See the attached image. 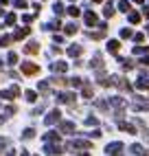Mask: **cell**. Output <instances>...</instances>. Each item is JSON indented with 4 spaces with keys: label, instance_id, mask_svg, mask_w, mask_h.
<instances>
[{
    "label": "cell",
    "instance_id": "cell-1",
    "mask_svg": "<svg viewBox=\"0 0 149 156\" xmlns=\"http://www.w3.org/2000/svg\"><path fill=\"white\" fill-rule=\"evenodd\" d=\"M66 147L70 152H86V150H92V143L90 141H70Z\"/></svg>",
    "mask_w": 149,
    "mask_h": 156
},
{
    "label": "cell",
    "instance_id": "cell-2",
    "mask_svg": "<svg viewBox=\"0 0 149 156\" xmlns=\"http://www.w3.org/2000/svg\"><path fill=\"white\" fill-rule=\"evenodd\" d=\"M105 154L108 156H123V143H119V141L110 143L108 147H105Z\"/></svg>",
    "mask_w": 149,
    "mask_h": 156
},
{
    "label": "cell",
    "instance_id": "cell-3",
    "mask_svg": "<svg viewBox=\"0 0 149 156\" xmlns=\"http://www.w3.org/2000/svg\"><path fill=\"white\" fill-rule=\"evenodd\" d=\"M57 101L59 103H68V106H74V95H72V92H59Z\"/></svg>",
    "mask_w": 149,
    "mask_h": 156
},
{
    "label": "cell",
    "instance_id": "cell-4",
    "mask_svg": "<svg viewBox=\"0 0 149 156\" xmlns=\"http://www.w3.org/2000/svg\"><path fill=\"white\" fill-rule=\"evenodd\" d=\"M59 117H61V112L55 108V110H50V112H48V117L44 119V123H46V126H53L55 121H59Z\"/></svg>",
    "mask_w": 149,
    "mask_h": 156
},
{
    "label": "cell",
    "instance_id": "cell-5",
    "mask_svg": "<svg viewBox=\"0 0 149 156\" xmlns=\"http://www.w3.org/2000/svg\"><path fill=\"white\" fill-rule=\"evenodd\" d=\"M37 70H40V66H37V64H31V62L22 64V73H24V75H35Z\"/></svg>",
    "mask_w": 149,
    "mask_h": 156
},
{
    "label": "cell",
    "instance_id": "cell-6",
    "mask_svg": "<svg viewBox=\"0 0 149 156\" xmlns=\"http://www.w3.org/2000/svg\"><path fill=\"white\" fill-rule=\"evenodd\" d=\"M130 152L134 154V156H149V152L143 147V145H138V143H134L132 147H130Z\"/></svg>",
    "mask_w": 149,
    "mask_h": 156
},
{
    "label": "cell",
    "instance_id": "cell-7",
    "mask_svg": "<svg viewBox=\"0 0 149 156\" xmlns=\"http://www.w3.org/2000/svg\"><path fill=\"white\" fill-rule=\"evenodd\" d=\"M24 53H26V55H35V53H40V44H37V42H29V44L24 46Z\"/></svg>",
    "mask_w": 149,
    "mask_h": 156
},
{
    "label": "cell",
    "instance_id": "cell-8",
    "mask_svg": "<svg viewBox=\"0 0 149 156\" xmlns=\"http://www.w3.org/2000/svg\"><path fill=\"white\" fill-rule=\"evenodd\" d=\"M110 106H114V108L123 110V108L127 106V101H125V99H121V97H110Z\"/></svg>",
    "mask_w": 149,
    "mask_h": 156
},
{
    "label": "cell",
    "instance_id": "cell-9",
    "mask_svg": "<svg viewBox=\"0 0 149 156\" xmlns=\"http://www.w3.org/2000/svg\"><path fill=\"white\" fill-rule=\"evenodd\" d=\"M59 130H61L64 134H72V132H74V123H72V121H64L61 126H59Z\"/></svg>",
    "mask_w": 149,
    "mask_h": 156
},
{
    "label": "cell",
    "instance_id": "cell-10",
    "mask_svg": "<svg viewBox=\"0 0 149 156\" xmlns=\"http://www.w3.org/2000/svg\"><path fill=\"white\" fill-rule=\"evenodd\" d=\"M119 128L123 132H127V134H136V128L132 126V123H127V121H119Z\"/></svg>",
    "mask_w": 149,
    "mask_h": 156
},
{
    "label": "cell",
    "instance_id": "cell-11",
    "mask_svg": "<svg viewBox=\"0 0 149 156\" xmlns=\"http://www.w3.org/2000/svg\"><path fill=\"white\" fill-rule=\"evenodd\" d=\"M134 110H149V99H136Z\"/></svg>",
    "mask_w": 149,
    "mask_h": 156
},
{
    "label": "cell",
    "instance_id": "cell-12",
    "mask_svg": "<svg viewBox=\"0 0 149 156\" xmlns=\"http://www.w3.org/2000/svg\"><path fill=\"white\" fill-rule=\"evenodd\" d=\"M83 20H86V24H88V27H94V24H97V16H94V11H86Z\"/></svg>",
    "mask_w": 149,
    "mask_h": 156
},
{
    "label": "cell",
    "instance_id": "cell-13",
    "mask_svg": "<svg viewBox=\"0 0 149 156\" xmlns=\"http://www.w3.org/2000/svg\"><path fill=\"white\" fill-rule=\"evenodd\" d=\"M29 33H31V29H18L16 33L11 35V40H22V37H26Z\"/></svg>",
    "mask_w": 149,
    "mask_h": 156
},
{
    "label": "cell",
    "instance_id": "cell-14",
    "mask_svg": "<svg viewBox=\"0 0 149 156\" xmlns=\"http://www.w3.org/2000/svg\"><path fill=\"white\" fill-rule=\"evenodd\" d=\"M119 48H121V42H119V40H110V42H108V51H110V53H116Z\"/></svg>",
    "mask_w": 149,
    "mask_h": 156
},
{
    "label": "cell",
    "instance_id": "cell-15",
    "mask_svg": "<svg viewBox=\"0 0 149 156\" xmlns=\"http://www.w3.org/2000/svg\"><path fill=\"white\" fill-rule=\"evenodd\" d=\"M44 141H46V145H48L50 141L59 143V134H57V132H48V134H44Z\"/></svg>",
    "mask_w": 149,
    "mask_h": 156
},
{
    "label": "cell",
    "instance_id": "cell-16",
    "mask_svg": "<svg viewBox=\"0 0 149 156\" xmlns=\"http://www.w3.org/2000/svg\"><path fill=\"white\" fill-rule=\"evenodd\" d=\"M136 88H140V90H149V79L147 77H140L136 81Z\"/></svg>",
    "mask_w": 149,
    "mask_h": 156
},
{
    "label": "cell",
    "instance_id": "cell-17",
    "mask_svg": "<svg viewBox=\"0 0 149 156\" xmlns=\"http://www.w3.org/2000/svg\"><path fill=\"white\" fill-rule=\"evenodd\" d=\"M44 150H46V154H48V156H55V154H59V152H61V150H59V145H46Z\"/></svg>",
    "mask_w": 149,
    "mask_h": 156
},
{
    "label": "cell",
    "instance_id": "cell-18",
    "mask_svg": "<svg viewBox=\"0 0 149 156\" xmlns=\"http://www.w3.org/2000/svg\"><path fill=\"white\" fill-rule=\"evenodd\" d=\"M66 64H64V62H55V64H53V70H55V73H66Z\"/></svg>",
    "mask_w": 149,
    "mask_h": 156
},
{
    "label": "cell",
    "instance_id": "cell-19",
    "mask_svg": "<svg viewBox=\"0 0 149 156\" xmlns=\"http://www.w3.org/2000/svg\"><path fill=\"white\" fill-rule=\"evenodd\" d=\"M59 27H61V22H59V20H53V22H48L44 29H48V31H57Z\"/></svg>",
    "mask_w": 149,
    "mask_h": 156
},
{
    "label": "cell",
    "instance_id": "cell-20",
    "mask_svg": "<svg viewBox=\"0 0 149 156\" xmlns=\"http://www.w3.org/2000/svg\"><path fill=\"white\" fill-rule=\"evenodd\" d=\"M119 9H121V11H125V13H127V11H130L132 7H130V2H127V0H119Z\"/></svg>",
    "mask_w": 149,
    "mask_h": 156
},
{
    "label": "cell",
    "instance_id": "cell-21",
    "mask_svg": "<svg viewBox=\"0 0 149 156\" xmlns=\"http://www.w3.org/2000/svg\"><path fill=\"white\" fill-rule=\"evenodd\" d=\"M68 55H72V57H74V55H81V46H74V44H72V46L68 48Z\"/></svg>",
    "mask_w": 149,
    "mask_h": 156
},
{
    "label": "cell",
    "instance_id": "cell-22",
    "mask_svg": "<svg viewBox=\"0 0 149 156\" xmlns=\"http://www.w3.org/2000/svg\"><path fill=\"white\" fill-rule=\"evenodd\" d=\"M127 18H130V22H132V24H138V22H140V16L134 13V11H130V16H127Z\"/></svg>",
    "mask_w": 149,
    "mask_h": 156
},
{
    "label": "cell",
    "instance_id": "cell-23",
    "mask_svg": "<svg viewBox=\"0 0 149 156\" xmlns=\"http://www.w3.org/2000/svg\"><path fill=\"white\" fill-rule=\"evenodd\" d=\"M72 33H77V24H74V22L66 24V35H72Z\"/></svg>",
    "mask_w": 149,
    "mask_h": 156
},
{
    "label": "cell",
    "instance_id": "cell-24",
    "mask_svg": "<svg viewBox=\"0 0 149 156\" xmlns=\"http://www.w3.org/2000/svg\"><path fill=\"white\" fill-rule=\"evenodd\" d=\"M0 99H2V101H5V99H7V101H11V99H13L11 90H2V92H0Z\"/></svg>",
    "mask_w": 149,
    "mask_h": 156
},
{
    "label": "cell",
    "instance_id": "cell-25",
    "mask_svg": "<svg viewBox=\"0 0 149 156\" xmlns=\"http://www.w3.org/2000/svg\"><path fill=\"white\" fill-rule=\"evenodd\" d=\"M53 9H55V16H57V18L64 16V5H61V2H55V7H53Z\"/></svg>",
    "mask_w": 149,
    "mask_h": 156
},
{
    "label": "cell",
    "instance_id": "cell-26",
    "mask_svg": "<svg viewBox=\"0 0 149 156\" xmlns=\"http://www.w3.org/2000/svg\"><path fill=\"white\" fill-rule=\"evenodd\" d=\"M68 13H70L72 18H77V16L81 13V9H79V7H74V5H72V7H68Z\"/></svg>",
    "mask_w": 149,
    "mask_h": 156
},
{
    "label": "cell",
    "instance_id": "cell-27",
    "mask_svg": "<svg viewBox=\"0 0 149 156\" xmlns=\"http://www.w3.org/2000/svg\"><path fill=\"white\" fill-rule=\"evenodd\" d=\"M22 136H24L26 141H29V139H33V136H35V130H33V128H26V130H24V134H22Z\"/></svg>",
    "mask_w": 149,
    "mask_h": 156
},
{
    "label": "cell",
    "instance_id": "cell-28",
    "mask_svg": "<svg viewBox=\"0 0 149 156\" xmlns=\"http://www.w3.org/2000/svg\"><path fill=\"white\" fill-rule=\"evenodd\" d=\"M24 97H26V101H35V99H37L35 90H26V92H24Z\"/></svg>",
    "mask_w": 149,
    "mask_h": 156
},
{
    "label": "cell",
    "instance_id": "cell-29",
    "mask_svg": "<svg viewBox=\"0 0 149 156\" xmlns=\"http://www.w3.org/2000/svg\"><path fill=\"white\" fill-rule=\"evenodd\" d=\"M13 22H16V13H9V16L5 18V24H7V27H11Z\"/></svg>",
    "mask_w": 149,
    "mask_h": 156
},
{
    "label": "cell",
    "instance_id": "cell-30",
    "mask_svg": "<svg viewBox=\"0 0 149 156\" xmlns=\"http://www.w3.org/2000/svg\"><path fill=\"white\" fill-rule=\"evenodd\" d=\"M94 68H103V62H101V55H94V62H92Z\"/></svg>",
    "mask_w": 149,
    "mask_h": 156
},
{
    "label": "cell",
    "instance_id": "cell-31",
    "mask_svg": "<svg viewBox=\"0 0 149 156\" xmlns=\"http://www.w3.org/2000/svg\"><path fill=\"white\" fill-rule=\"evenodd\" d=\"M134 53H136V55H143V53H149V46H136V48H134Z\"/></svg>",
    "mask_w": 149,
    "mask_h": 156
},
{
    "label": "cell",
    "instance_id": "cell-32",
    "mask_svg": "<svg viewBox=\"0 0 149 156\" xmlns=\"http://www.w3.org/2000/svg\"><path fill=\"white\" fill-rule=\"evenodd\" d=\"M103 13H105V18H112V16H114V7H112V5H108V7L103 9Z\"/></svg>",
    "mask_w": 149,
    "mask_h": 156
},
{
    "label": "cell",
    "instance_id": "cell-33",
    "mask_svg": "<svg viewBox=\"0 0 149 156\" xmlns=\"http://www.w3.org/2000/svg\"><path fill=\"white\" fill-rule=\"evenodd\" d=\"M83 97H92V86L90 84H83Z\"/></svg>",
    "mask_w": 149,
    "mask_h": 156
},
{
    "label": "cell",
    "instance_id": "cell-34",
    "mask_svg": "<svg viewBox=\"0 0 149 156\" xmlns=\"http://www.w3.org/2000/svg\"><path fill=\"white\" fill-rule=\"evenodd\" d=\"M103 35H105V29H101V31H97V33H90V37H92V40H101Z\"/></svg>",
    "mask_w": 149,
    "mask_h": 156
},
{
    "label": "cell",
    "instance_id": "cell-35",
    "mask_svg": "<svg viewBox=\"0 0 149 156\" xmlns=\"http://www.w3.org/2000/svg\"><path fill=\"white\" fill-rule=\"evenodd\" d=\"M68 84H70L72 88H77V86H81V84H83V81H81V77H74V79H70V81H68Z\"/></svg>",
    "mask_w": 149,
    "mask_h": 156
},
{
    "label": "cell",
    "instance_id": "cell-36",
    "mask_svg": "<svg viewBox=\"0 0 149 156\" xmlns=\"http://www.w3.org/2000/svg\"><path fill=\"white\" fill-rule=\"evenodd\" d=\"M13 5L18 9H26V0H13Z\"/></svg>",
    "mask_w": 149,
    "mask_h": 156
},
{
    "label": "cell",
    "instance_id": "cell-37",
    "mask_svg": "<svg viewBox=\"0 0 149 156\" xmlns=\"http://www.w3.org/2000/svg\"><path fill=\"white\" fill-rule=\"evenodd\" d=\"M48 81H42V84H40V92H44V95H46V92H48Z\"/></svg>",
    "mask_w": 149,
    "mask_h": 156
},
{
    "label": "cell",
    "instance_id": "cell-38",
    "mask_svg": "<svg viewBox=\"0 0 149 156\" xmlns=\"http://www.w3.org/2000/svg\"><path fill=\"white\" fill-rule=\"evenodd\" d=\"M9 42H11V37H9V35L0 37V46H9Z\"/></svg>",
    "mask_w": 149,
    "mask_h": 156
},
{
    "label": "cell",
    "instance_id": "cell-39",
    "mask_svg": "<svg viewBox=\"0 0 149 156\" xmlns=\"http://www.w3.org/2000/svg\"><path fill=\"white\" fill-rule=\"evenodd\" d=\"M121 37H132V29H130V27L123 29V31H121Z\"/></svg>",
    "mask_w": 149,
    "mask_h": 156
},
{
    "label": "cell",
    "instance_id": "cell-40",
    "mask_svg": "<svg viewBox=\"0 0 149 156\" xmlns=\"http://www.w3.org/2000/svg\"><path fill=\"white\" fill-rule=\"evenodd\" d=\"M9 62H7V64H16V62H18V55L16 53H9V57H7Z\"/></svg>",
    "mask_w": 149,
    "mask_h": 156
},
{
    "label": "cell",
    "instance_id": "cell-41",
    "mask_svg": "<svg viewBox=\"0 0 149 156\" xmlns=\"http://www.w3.org/2000/svg\"><path fill=\"white\" fill-rule=\"evenodd\" d=\"M86 126H97V119H94V117H88V119H86Z\"/></svg>",
    "mask_w": 149,
    "mask_h": 156
},
{
    "label": "cell",
    "instance_id": "cell-42",
    "mask_svg": "<svg viewBox=\"0 0 149 156\" xmlns=\"http://www.w3.org/2000/svg\"><path fill=\"white\" fill-rule=\"evenodd\" d=\"M11 95H13V97L20 95V86H11Z\"/></svg>",
    "mask_w": 149,
    "mask_h": 156
},
{
    "label": "cell",
    "instance_id": "cell-43",
    "mask_svg": "<svg viewBox=\"0 0 149 156\" xmlns=\"http://www.w3.org/2000/svg\"><path fill=\"white\" fill-rule=\"evenodd\" d=\"M134 40H136V42H143L145 35H143V33H136V35H134Z\"/></svg>",
    "mask_w": 149,
    "mask_h": 156
},
{
    "label": "cell",
    "instance_id": "cell-44",
    "mask_svg": "<svg viewBox=\"0 0 149 156\" xmlns=\"http://www.w3.org/2000/svg\"><path fill=\"white\" fill-rule=\"evenodd\" d=\"M143 13H145V18H149V7H145V9H143Z\"/></svg>",
    "mask_w": 149,
    "mask_h": 156
},
{
    "label": "cell",
    "instance_id": "cell-45",
    "mask_svg": "<svg viewBox=\"0 0 149 156\" xmlns=\"http://www.w3.org/2000/svg\"><path fill=\"white\" fill-rule=\"evenodd\" d=\"M143 64H147V66H149V55H147V57H143Z\"/></svg>",
    "mask_w": 149,
    "mask_h": 156
},
{
    "label": "cell",
    "instance_id": "cell-46",
    "mask_svg": "<svg viewBox=\"0 0 149 156\" xmlns=\"http://www.w3.org/2000/svg\"><path fill=\"white\" fill-rule=\"evenodd\" d=\"M7 156H16V152H13V150H9V152H7Z\"/></svg>",
    "mask_w": 149,
    "mask_h": 156
},
{
    "label": "cell",
    "instance_id": "cell-47",
    "mask_svg": "<svg viewBox=\"0 0 149 156\" xmlns=\"http://www.w3.org/2000/svg\"><path fill=\"white\" fill-rule=\"evenodd\" d=\"M7 2H9V0H0V5H7Z\"/></svg>",
    "mask_w": 149,
    "mask_h": 156
},
{
    "label": "cell",
    "instance_id": "cell-48",
    "mask_svg": "<svg viewBox=\"0 0 149 156\" xmlns=\"http://www.w3.org/2000/svg\"><path fill=\"white\" fill-rule=\"evenodd\" d=\"M20 156H29V154H26V152H22V154H20Z\"/></svg>",
    "mask_w": 149,
    "mask_h": 156
},
{
    "label": "cell",
    "instance_id": "cell-49",
    "mask_svg": "<svg viewBox=\"0 0 149 156\" xmlns=\"http://www.w3.org/2000/svg\"><path fill=\"white\" fill-rule=\"evenodd\" d=\"M134 2H143V0H134Z\"/></svg>",
    "mask_w": 149,
    "mask_h": 156
},
{
    "label": "cell",
    "instance_id": "cell-50",
    "mask_svg": "<svg viewBox=\"0 0 149 156\" xmlns=\"http://www.w3.org/2000/svg\"><path fill=\"white\" fill-rule=\"evenodd\" d=\"M92 2H101V0H92Z\"/></svg>",
    "mask_w": 149,
    "mask_h": 156
},
{
    "label": "cell",
    "instance_id": "cell-51",
    "mask_svg": "<svg viewBox=\"0 0 149 156\" xmlns=\"http://www.w3.org/2000/svg\"><path fill=\"white\" fill-rule=\"evenodd\" d=\"M0 16H2V9H0Z\"/></svg>",
    "mask_w": 149,
    "mask_h": 156
}]
</instances>
